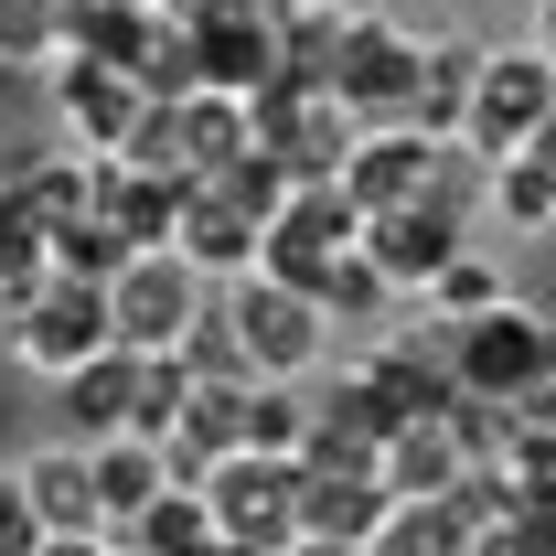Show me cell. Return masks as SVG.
<instances>
[{
  "label": "cell",
  "instance_id": "8992f818",
  "mask_svg": "<svg viewBox=\"0 0 556 556\" xmlns=\"http://www.w3.org/2000/svg\"><path fill=\"white\" fill-rule=\"evenodd\" d=\"M556 118V54L546 43H503L471 86V118H460V150H482V161H514L525 139Z\"/></svg>",
  "mask_w": 556,
  "mask_h": 556
},
{
  "label": "cell",
  "instance_id": "6da1fadb",
  "mask_svg": "<svg viewBox=\"0 0 556 556\" xmlns=\"http://www.w3.org/2000/svg\"><path fill=\"white\" fill-rule=\"evenodd\" d=\"M118 343V311H108V278H75V268H43L22 289V311H11V364L22 375H75L86 353Z\"/></svg>",
  "mask_w": 556,
  "mask_h": 556
},
{
  "label": "cell",
  "instance_id": "836d02e7",
  "mask_svg": "<svg viewBox=\"0 0 556 556\" xmlns=\"http://www.w3.org/2000/svg\"><path fill=\"white\" fill-rule=\"evenodd\" d=\"M546 311H556V268H546Z\"/></svg>",
  "mask_w": 556,
  "mask_h": 556
},
{
  "label": "cell",
  "instance_id": "277c9868",
  "mask_svg": "<svg viewBox=\"0 0 556 556\" xmlns=\"http://www.w3.org/2000/svg\"><path fill=\"white\" fill-rule=\"evenodd\" d=\"M417 75H428V33H407L396 11H353L343 22V54H332V86L364 129H396L417 118Z\"/></svg>",
  "mask_w": 556,
  "mask_h": 556
},
{
  "label": "cell",
  "instance_id": "ac0fdd59",
  "mask_svg": "<svg viewBox=\"0 0 556 556\" xmlns=\"http://www.w3.org/2000/svg\"><path fill=\"white\" fill-rule=\"evenodd\" d=\"M43 268H54V225H43V204L0 172V278H11V289H33Z\"/></svg>",
  "mask_w": 556,
  "mask_h": 556
},
{
  "label": "cell",
  "instance_id": "7402d4cb",
  "mask_svg": "<svg viewBox=\"0 0 556 556\" xmlns=\"http://www.w3.org/2000/svg\"><path fill=\"white\" fill-rule=\"evenodd\" d=\"M65 0H0V54L11 65H65Z\"/></svg>",
  "mask_w": 556,
  "mask_h": 556
},
{
  "label": "cell",
  "instance_id": "e0dca14e",
  "mask_svg": "<svg viewBox=\"0 0 556 556\" xmlns=\"http://www.w3.org/2000/svg\"><path fill=\"white\" fill-rule=\"evenodd\" d=\"M11 182L43 204V225H75V214H97V150H33V161H11Z\"/></svg>",
  "mask_w": 556,
  "mask_h": 556
},
{
  "label": "cell",
  "instance_id": "7c38bea8",
  "mask_svg": "<svg viewBox=\"0 0 556 556\" xmlns=\"http://www.w3.org/2000/svg\"><path fill=\"white\" fill-rule=\"evenodd\" d=\"M22 492H33L43 535H118V525H108V492H97V450H86V439L33 450V460H22Z\"/></svg>",
  "mask_w": 556,
  "mask_h": 556
},
{
  "label": "cell",
  "instance_id": "83f0119b",
  "mask_svg": "<svg viewBox=\"0 0 556 556\" xmlns=\"http://www.w3.org/2000/svg\"><path fill=\"white\" fill-rule=\"evenodd\" d=\"M289 556H375V546H353V535H300Z\"/></svg>",
  "mask_w": 556,
  "mask_h": 556
},
{
  "label": "cell",
  "instance_id": "603a6c76",
  "mask_svg": "<svg viewBox=\"0 0 556 556\" xmlns=\"http://www.w3.org/2000/svg\"><path fill=\"white\" fill-rule=\"evenodd\" d=\"M139 247L108 225V214H75V225H54V268H75V278H118Z\"/></svg>",
  "mask_w": 556,
  "mask_h": 556
},
{
  "label": "cell",
  "instance_id": "d6a6232c",
  "mask_svg": "<svg viewBox=\"0 0 556 556\" xmlns=\"http://www.w3.org/2000/svg\"><path fill=\"white\" fill-rule=\"evenodd\" d=\"M118 556H150V546H129V535H118Z\"/></svg>",
  "mask_w": 556,
  "mask_h": 556
},
{
  "label": "cell",
  "instance_id": "4dcf8cb0",
  "mask_svg": "<svg viewBox=\"0 0 556 556\" xmlns=\"http://www.w3.org/2000/svg\"><path fill=\"white\" fill-rule=\"evenodd\" d=\"M11 86H22V65H11V54H0V108H11Z\"/></svg>",
  "mask_w": 556,
  "mask_h": 556
},
{
  "label": "cell",
  "instance_id": "cb8c5ba5",
  "mask_svg": "<svg viewBox=\"0 0 556 556\" xmlns=\"http://www.w3.org/2000/svg\"><path fill=\"white\" fill-rule=\"evenodd\" d=\"M471 556H556V535L525 514V503H514V514H492L482 535H471Z\"/></svg>",
  "mask_w": 556,
  "mask_h": 556
},
{
  "label": "cell",
  "instance_id": "2e32d148",
  "mask_svg": "<svg viewBox=\"0 0 556 556\" xmlns=\"http://www.w3.org/2000/svg\"><path fill=\"white\" fill-rule=\"evenodd\" d=\"M129 546H150V556H214V546H225L214 492H204V482H172V492H161V503L129 525Z\"/></svg>",
  "mask_w": 556,
  "mask_h": 556
},
{
  "label": "cell",
  "instance_id": "4fadbf2b",
  "mask_svg": "<svg viewBox=\"0 0 556 556\" xmlns=\"http://www.w3.org/2000/svg\"><path fill=\"white\" fill-rule=\"evenodd\" d=\"M172 247H182L204 278H247L257 257H268V214L236 204L225 182H193V204H182V236H172Z\"/></svg>",
  "mask_w": 556,
  "mask_h": 556
},
{
  "label": "cell",
  "instance_id": "3957f363",
  "mask_svg": "<svg viewBox=\"0 0 556 556\" xmlns=\"http://www.w3.org/2000/svg\"><path fill=\"white\" fill-rule=\"evenodd\" d=\"M300 482H311V460H289V450H225V460H214V482H204L225 546L289 556V546H300Z\"/></svg>",
  "mask_w": 556,
  "mask_h": 556
},
{
  "label": "cell",
  "instance_id": "d6986e66",
  "mask_svg": "<svg viewBox=\"0 0 556 556\" xmlns=\"http://www.w3.org/2000/svg\"><path fill=\"white\" fill-rule=\"evenodd\" d=\"M321 311H332V321H407V289H396V278H386L364 247H353L343 268L321 278Z\"/></svg>",
  "mask_w": 556,
  "mask_h": 556
},
{
  "label": "cell",
  "instance_id": "f1b7e54d",
  "mask_svg": "<svg viewBox=\"0 0 556 556\" xmlns=\"http://www.w3.org/2000/svg\"><path fill=\"white\" fill-rule=\"evenodd\" d=\"M11 311H22V289L0 278V364H11Z\"/></svg>",
  "mask_w": 556,
  "mask_h": 556
},
{
  "label": "cell",
  "instance_id": "d4e9b609",
  "mask_svg": "<svg viewBox=\"0 0 556 556\" xmlns=\"http://www.w3.org/2000/svg\"><path fill=\"white\" fill-rule=\"evenodd\" d=\"M33 546H43V514H33L22 471H0V556H33Z\"/></svg>",
  "mask_w": 556,
  "mask_h": 556
},
{
  "label": "cell",
  "instance_id": "4316f807",
  "mask_svg": "<svg viewBox=\"0 0 556 556\" xmlns=\"http://www.w3.org/2000/svg\"><path fill=\"white\" fill-rule=\"evenodd\" d=\"M33 556H118V535H43Z\"/></svg>",
  "mask_w": 556,
  "mask_h": 556
},
{
  "label": "cell",
  "instance_id": "ba28073f",
  "mask_svg": "<svg viewBox=\"0 0 556 556\" xmlns=\"http://www.w3.org/2000/svg\"><path fill=\"white\" fill-rule=\"evenodd\" d=\"M150 108H161V97H150L129 65H97V54H65V65H54V118H65V139L97 150V161H118Z\"/></svg>",
  "mask_w": 556,
  "mask_h": 556
},
{
  "label": "cell",
  "instance_id": "7a4b0ae2",
  "mask_svg": "<svg viewBox=\"0 0 556 556\" xmlns=\"http://www.w3.org/2000/svg\"><path fill=\"white\" fill-rule=\"evenodd\" d=\"M214 311L236 321V343H247V375H311L321 353H332V311L311 300V289H289V278L247 268L214 289Z\"/></svg>",
  "mask_w": 556,
  "mask_h": 556
},
{
  "label": "cell",
  "instance_id": "52a82bcc",
  "mask_svg": "<svg viewBox=\"0 0 556 556\" xmlns=\"http://www.w3.org/2000/svg\"><path fill=\"white\" fill-rule=\"evenodd\" d=\"M353 247H364V204H353V182H300V193L278 204V225H268V257H257V268L321 300V278L343 268Z\"/></svg>",
  "mask_w": 556,
  "mask_h": 556
},
{
  "label": "cell",
  "instance_id": "1f68e13d",
  "mask_svg": "<svg viewBox=\"0 0 556 556\" xmlns=\"http://www.w3.org/2000/svg\"><path fill=\"white\" fill-rule=\"evenodd\" d=\"M535 417H546V428H556V386H546V396H535Z\"/></svg>",
  "mask_w": 556,
  "mask_h": 556
},
{
  "label": "cell",
  "instance_id": "5bb4252c",
  "mask_svg": "<svg viewBox=\"0 0 556 556\" xmlns=\"http://www.w3.org/2000/svg\"><path fill=\"white\" fill-rule=\"evenodd\" d=\"M492 43H471V33H428V75H417V118L407 129H439L460 139V118H471V86H482Z\"/></svg>",
  "mask_w": 556,
  "mask_h": 556
},
{
  "label": "cell",
  "instance_id": "9c48e42d",
  "mask_svg": "<svg viewBox=\"0 0 556 556\" xmlns=\"http://www.w3.org/2000/svg\"><path fill=\"white\" fill-rule=\"evenodd\" d=\"M460 236H471V204H460V193H428V204H396V214H364V257L396 278L407 300H428V278L460 257Z\"/></svg>",
  "mask_w": 556,
  "mask_h": 556
},
{
  "label": "cell",
  "instance_id": "5b68a950",
  "mask_svg": "<svg viewBox=\"0 0 556 556\" xmlns=\"http://www.w3.org/2000/svg\"><path fill=\"white\" fill-rule=\"evenodd\" d=\"M108 311H118V343L129 353H182L193 321L214 311V278L182 257V247H139L129 268L108 278Z\"/></svg>",
  "mask_w": 556,
  "mask_h": 556
},
{
  "label": "cell",
  "instance_id": "e575fe53",
  "mask_svg": "<svg viewBox=\"0 0 556 556\" xmlns=\"http://www.w3.org/2000/svg\"><path fill=\"white\" fill-rule=\"evenodd\" d=\"M364 11H386V0H364Z\"/></svg>",
  "mask_w": 556,
  "mask_h": 556
},
{
  "label": "cell",
  "instance_id": "f546056e",
  "mask_svg": "<svg viewBox=\"0 0 556 556\" xmlns=\"http://www.w3.org/2000/svg\"><path fill=\"white\" fill-rule=\"evenodd\" d=\"M535 43H546V54H556V0H535Z\"/></svg>",
  "mask_w": 556,
  "mask_h": 556
},
{
  "label": "cell",
  "instance_id": "484cf974",
  "mask_svg": "<svg viewBox=\"0 0 556 556\" xmlns=\"http://www.w3.org/2000/svg\"><path fill=\"white\" fill-rule=\"evenodd\" d=\"M182 33H204V22H236V11H268V0H161Z\"/></svg>",
  "mask_w": 556,
  "mask_h": 556
},
{
  "label": "cell",
  "instance_id": "30bf717a",
  "mask_svg": "<svg viewBox=\"0 0 556 556\" xmlns=\"http://www.w3.org/2000/svg\"><path fill=\"white\" fill-rule=\"evenodd\" d=\"M139 375H150V353H129V343H108V353H86L75 375H54V417H65V439H86V450L129 439V428H139Z\"/></svg>",
  "mask_w": 556,
  "mask_h": 556
},
{
  "label": "cell",
  "instance_id": "44dd1931",
  "mask_svg": "<svg viewBox=\"0 0 556 556\" xmlns=\"http://www.w3.org/2000/svg\"><path fill=\"white\" fill-rule=\"evenodd\" d=\"M503 300H514V289H503V268H492V257H471V247L428 278V321H482V311H503Z\"/></svg>",
  "mask_w": 556,
  "mask_h": 556
},
{
  "label": "cell",
  "instance_id": "ffe728a7",
  "mask_svg": "<svg viewBox=\"0 0 556 556\" xmlns=\"http://www.w3.org/2000/svg\"><path fill=\"white\" fill-rule=\"evenodd\" d=\"M471 535L482 525H460L450 503H396L386 535H375V556H471Z\"/></svg>",
  "mask_w": 556,
  "mask_h": 556
},
{
  "label": "cell",
  "instance_id": "9a60e30c",
  "mask_svg": "<svg viewBox=\"0 0 556 556\" xmlns=\"http://www.w3.org/2000/svg\"><path fill=\"white\" fill-rule=\"evenodd\" d=\"M97 492H108V525L129 535L139 514L172 492V450H161V439H139V428H129V439H108V450H97Z\"/></svg>",
  "mask_w": 556,
  "mask_h": 556
},
{
  "label": "cell",
  "instance_id": "8fae6325",
  "mask_svg": "<svg viewBox=\"0 0 556 556\" xmlns=\"http://www.w3.org/2000/svg\"><path fill=\"white\" fill-rule=\"evenodd\" d=\"M193 75L214 97H268L289 75V22L278 11H236V22H204L193 33Z\"/></svg>",
  "mask_w": 556,
  "mask_h": 556
}]
</instances>
